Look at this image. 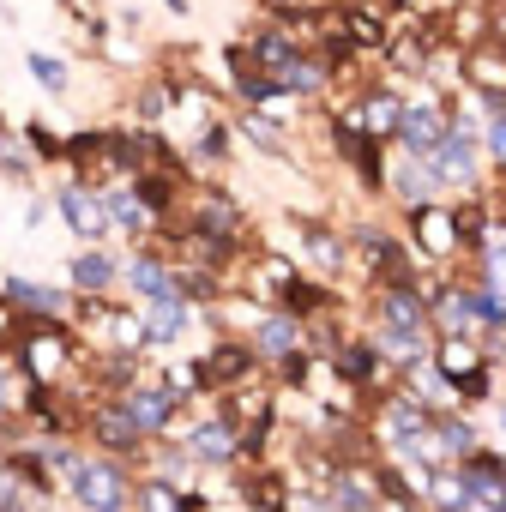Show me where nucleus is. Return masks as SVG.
Instances as JSON below:
<instances>
[{
	"label": "nucleus",
	"instance_id": "nucleus-29",
	"mask_svg": "<svg viewBox=\"0 0 506 512\" xmlns=\"http://www.w3.org/2000/svg\"><path fill=\"white\" fill-rule=\"evenodd\" d=\"M0 404H7V380H0Z\"/></svg>",
	"mask_w": 506,
	"mask_h": 512
},
{
	"label": "nucleus",
	"instance_id": "nucleus-18",
	"mask_svg": "<svg viewBox=\"0 0 506 512\" xmlns=\"http://www.w3.org/2000/svg\"><path fill=\"white\" fill-rule=\"evenodd\" d=\"M109 211H115V223H127V229H139V223H145V205H139L133 193H115V199H109Z\"/></svg>",
	"mask_w": 506,
	"mask_h": 512
},
{
	"label": "nucleus",
	"instance_id": "nucleus-11",
	"mask_svg": "<svg viewBox=\"0 0 506 512\" xmlns=\"http://www.w3.org/2000/svg\"><path fill=\"white\" fill-rule=\"evenodd\" d=\"M296 344H302V332H296L290 320H266V326H260V350H266V356H296Z\"/></svg>",
	"mask_w": 506,
	"mask_h": 512
},
{
	"label": "nucleus",
	"instance_id": "nucleus-20",
	"mask_svg": "<svg viewBox=\"0 0 506 512\" xmlns=\"http://www.w3.org/2000/svg\"><path fill=\"white\" fill-rule=\"evenodd\" d=\"M31 73H37L49 91H61V85H67V67H61V61H49V55H31Z\"/></svg>",
	"mask_w": 506,
	"mask_h": 512
},
{
	"label": "nucleus",
	"instance_id": "nucleus-28",
	"mask_svg": "<svg viewBox=\"0 0 506 512\" xmlns=\"http://www.w3.org/2000/svg\"><path fill=\"white\" fill-rule=\"evenodd\" d=\"M0 500H7V506H13V500H19V494H13V476H7V482H0Z\"/></svg>",
	"mask_w": 506,
	"mask_h": 512
},
{
	"label": "nucleus",
	"instance_id": "nucleus-26",
	"mask_svg": "<svg viewBox=\"0 0 506 512\" xmlns=\"http://www.w3.org/2000/svg\"><path fill=\"white\" fill-rule=\"evenodd\" d=\"M314 260H320V266H338V241H332V235H314Z\"/></svg>",
	"mask_w": 506,
	"mask_h": 512
},
{
	"label": "nucleus",
	"instance_id": "nucleus-2",
	"mask_svg": "<svg viewBox=\"0 0 506 512\" xmlns=\"http://www.w3.org/2000/svg\"><path fill=\"white\" fill-rule=\"evenodd\" d=\"M73 488H79L85 506H121V476H115L109 464H79Z\"/></svg>",
	"mask_w": 506,
	"mask_h": 512
},
{
	"label": "nucleus",
	"instance_id": "nucleus-17",
	"mask_svg": "<svg viewBox=\"0 0 506 512\" xmlns=\"http://www.w3.org/2000/svg\"><path fill=\"white\" fill-rule=\"evenodd\" d=\"M247 368V350H223L211 368H199V380H229V374H241Z\"/></svg>",
	"mask_w": 506,
	"mask_h": 512
},
{
	"label": "nucleus",
	"instance_id": "nucleus-1",
	"mask_svg": "<svg viewBox=\"0 0 506 512\" xmlns=\"http://www.w3.org/2000/svg\"><path fill=\"white\" fill-rule=\"evenodd\" d=\"M398 133H404L410 151H434L440 133H446V115H440L434 103H416V109H404V127H398Z\"/></svg>",
	"mask_w": 506,
	"mask_h": 512
},
{
	"label": "nucleus",
	"instance_id": "nucleus-8",
	"mask_svg": "<svg viewBox=\"0 0 506 512\" xmlns=\"http://www.w3.org/2000/svg\"><path fill=\"white\" fill-rule=\"evenodd\" d=\"M416 229H422V247H428V253H446V247L458 241L452 217H440V211H428V205H416Z\"/></svg>",
	"mask_w": 506,
	"mask_h": 512
},
{
	"label": "nucleus",
	"instance_id": "nucleus-7",
	"mask_svg": "<svg viewBox=\"0 0 506 512\" xmlns=\"http://www.w3.org/2000/svg\"><path fill=\"white\" fill-rule=\"evenodd\" d=\"M0 296L19 302V308H31V314H61V296L43 290V284H25V278H7V284H0Z\"/></svg>",
	"mask_w": 506,
	"mask_h": 512
},
{
	"label": "nucleus",
	"instance_id": "nucleus-25",
	"mask_svg": "<svg viewBox=\"0 0 506 512\" xmlns=\"http://www.w3.org/2000/svg\"><path fill=\"white\" fill-rule=\"evenodd\" d=\"M284 302H290V308H320V290H308V284H290V290H284Z\"/></svg>",
	"mask_w": 506,
	"mask_h": 512
},
{
	"label": "nucleus",
	"instance_id": "nucleus-9",
	"mask_svg": "<svg viewBox=\"0 0 506 512\" xmlns=\"http://www.w3.org/2000/svg\"><path fill=\"white\" fill-rule=\"evenodd\" d=\"M133 290H139V296H151V302H181V290H175V284L163 278V266H151V260H139V266H133Z\"/></svg>",
	"mask_w": 506,
	"mask_h": 512
},
{
	"label": "nucleus",
	"instance_id": "nucleus-12",
	"mask_svg": "<svg viewBox=\"0 0 506 512\" xmlns=\"http://www.w3.org/2000/svg\"><path fill=\"white\" fill-rule=\"evenodd\" d=\"M145 428H163L169 422V392H157V386H145V392H133V404H127Z\"/></svg>",
	"mask_w": 506,
	"mask_h": 512
},
{
	"label": "nucleus",
	"instance_id": "nucleus-6",
	"mask_svg": "<svg viewBox=\"0 0 506 512\" xmlns=\"http://www.w3.org/2000/svg\"><path fill=\"white\" fill-rule=\"evenodd\" d=\"M470 169H476V157H470V133H452V139L440 145V157H434V175H446V181H470Z\"/></svg>",
	"mask_w": 506,
	"mask_h": 512
},
{
	"label": "nucleus",
	"instance_id": "nucleus-3",
	"mask_svg": "<svg viewBox=\"0 0 506 512\" xmlns=\"http://www.w3.org/2000/svg\"><path fill=\"white\" fill-rule=\"evenodd\" d=\"M61 211H67V223H73L79 235H103V223L115 217L109 205H97V199H91V193H79V187H67V193H61Z\"/></svg>",
	"mask_w": 506,
	"mask_h": 512
},
{
	"label": "nucleus",
	"instance_id": "nucleus-16",
	"mask_svg": "<svg viewBox=\"0 0 506 512\" xmlns=\"http://www.w3.org/2000/svg\"><path fill=\"white\" fill-rule=\"evenodd\" d=\"M386 434H398V446L410 452V446H416V434H422V416H416L410 404H398V410L386 416Z\"/></svg>",
	"mask_w": 506,
	"mask_h": 512
},
{
	"label": "nucleus",
	"instance_id": "nucleus-10",
	"mask_svg": "<svg viewBox=\"0 0 506 512\" xmlns=\"http://www.w3.org/2000/svg\"><path fill=\"white\" fill-rule=\"evenodd\" d=\"M380 314H386V326H392V332H422V308H416V296H410V290H392Z\"/></svg>",
	"mask_w": 506,
	"mask_h": 512
},
{
	"label": "nucleus",
	"instance_id": "nucleus-21",
	"mask_svg": "<svg viewBox=\"0 0 506 512\" xmlns=\"http://www.w3.org/2000/svg\"><path fill=\"white\" fill-rule=\"evenodd\" d=\"M31 362H37V374H49V368L61 362V338H37V350H31Z\"/></svg>",
	"mask_w": 506,
	"mask_h": 512
},
{
	"label": "nucleus",
	"instance_id": "nucleus-14",
	"mask_svg": "<svg viewBox=\"0 0 506 512\" xmlns=\"http://www.w3.org/2000/svg\"><path fill=\"white\" fill-rule=\"evenodd\" d=\"M362 121H368V133H392V127H404V109H398L392 97H368Z\"/></svg>",
	"mask_w": 506,
	"mask_h": 512
},
{
	"label": "nucleus",
	"instance_id": "nucleus-13",
	"mask_svg": "<svg viewBox=\"0 0 506 512\" xmlns=\"http://www.w3.org/2000/svg\"><path fill=\"white\" fill-rule=\"evenodd\" d=\"M73 278H79V290H103L115 278V260H109V253H85V260L73 266Z\"/></svg>",
	"mask_w": 506,
	"mask_h": 512
},
{
	"label": "nucleus",
	"instance_id": "nucleus-23",
	"mask_svg": "<svg viewBox=\"0 0 506 512\" xmlns=\"http://www.w3.org/2000/svg\"><path fill=\"white\" fill-rule=\"evenodd\" d=\"M470 314H476V320H494V326L506 320V308H500L494 296H470Z\"/></svg>",
	"mask_w": 506,
	"mask_h": 512
},
{
	"label": "nucleus",
	"instance_id": "nucleus-19",
	"mask_svg": "<svg viewBox=\"0 0 506 512\" xmlns=\"http://www.w3.org/2000/svg\"><path fill=\"white\" fill-rule=\"evenodd\" d=\"M338 374L368 380V374H374V356H368V350H338Z\"/></svg>",
	"mask_w": 506,
	"mask_h": 512
},
{
	"label": "nucleus",
	"instance_id": "nucleus-22",
	"mask_svg": "<svg viewBox=\"0 0 506 512\" xmlns=\"http://www.w3.org/2000/svg\"><path fill=\"white\" fill-rule=\"evenodd\" d=\"M488 278H494V296H506V247H488Z\"/></svg>",
	"mask_w": 506,
	"mask_h": 512
},
{
	"label": "nucleus",
	"instance_id": "nucleus-15",
	"mask_svg": "<svg viewBox=\"0 0 506 512\" xmlns=\"http://www.w3.org/2000/svg\"><path fill=\"white\" fill-rule=\"evenodd\" d=\"M193 452H199V458H229V452H235V440H229V428H223V422H211V428H193Z\"/></svg>",
	"mask_w": 506,
	"mask_h": 512
},
{
	"label": "nucleus",
	"instance_id": "nucleus-5",
	"mask_svg": "<svg viewBox=\"0 0 506 512\" xmlns=\"http://www.w3.org/2000/svg\"><path fill=\"white\" fill-rule=\"evenodd\" d=\"M139 428H145V422H139L133 410H103V416H97V434H103L109 452H133V446H139Z\"/></svg>",
	"mask_w": 506,
	"mask_h": 512
},
{
	"label": "nucleus",
	"instance_id": "nucleus-4",
	"mask_svg": "<svg viewBox=\"0 0 506 512\" xmlns=\"http://www.w3.org/2000/svg\"><path fill=\"white\" fill-rule=\"evenodd\" d=\"M464 500L470 506H506V470L500 464H470V476H464Z\"/></svg>",
	"mask_w": 506,
	"mask_h": 512
},
{
	"label": "nucleus",
	"instance_id": "nucleus-27",
	"mask_svg": "<svg viewBox=\"0 0 506 512\" xmlns=\"http://www.w3.org/2000/svg\"><path fill=\"white\" fill-rule=\"evenodd\" d=\"M494 157L506 163V115H500V127H494Z\"/></svg>",
	"mask_w": 506,
	"mask_h": 512
},
{
	"label": "nucleus",
	"instance_id": "nucleus-24",
	"mask_svg": "<svg viewBox=\"0 0 506 512\" xmlns=\"http://www.w3.org/2000/svg\"><path fill=\"white\" fill-rule=\"evenodd\" d=\"M446 368H452L458 380H476V362H470V350H458V344L446 350Z\"/></svg>",
	"mask_w": 506,
	"mask_h": 512
}]
</instances>
